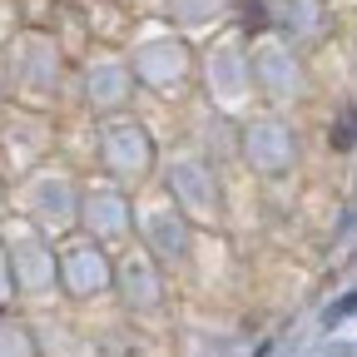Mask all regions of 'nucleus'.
Returning a JSON list of instances; mask_svg holds the SVG:
<instances>
[{
	"mask_svg": "<svg viewBox=\"0 0 357 357\" xmlns=\"http://www.w3.org/2000/svg\"><path fill=\"white\" fill-rule=\"evenodd\" d=\"M352 307H357V293H352V298H347V303H342L337 312H328V323H333V318H347V312H352Z\"/></svg>",
	"mask_w": 357,
	"mask_h": 357,
	"instance_id": "f257e3e1",
	"label": "nucleus"
}]
</instances>
